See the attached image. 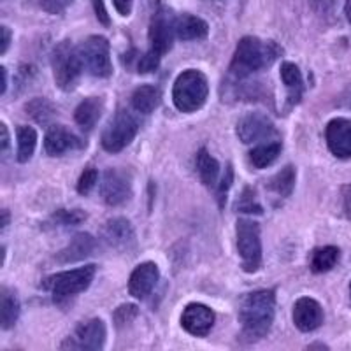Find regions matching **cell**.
<instances>
[{"instance_id": "obj_34", "label": "cell", "mask_w": 351, "mask_h": 351, "mask_svg": "<svg viewBox=\"0 0 351 351\" xmlns=\"http://www.w3.org/2000/svg\"><path fill=\"white\" fill-rule=\"evenodd\" d=\"M160 60H162V55H158L156 51L149 49V51L144 53L143 56L137 58V71L141 74H149V72H155L158 69Z\"/></svg>"}, {"instance_id": "obj_10", "label": "cell", "mask_w": 351, "mask_h": 351, "mask_svg": "<svg viewBox=\"0 0 351 351\" xmlns=\"http://www.w3.org/2000/svg\"><path fill=\"white\" fill-rule=\"evenodd\" d=\"M149 43L153 51L164 56L172 48L176 37V16L167 8H158L149 23Z\"/></svg>"}, {"instance_id": "obj_5", "label": "cell", "mask_w": 351, "mask_h": 351, "mask_svg": "<svg viewBox=\"0 0 351 351\" xmlns=\"http://www.w3.org/2000/svg\"><path fill=\"white\" fill-rule=\"evenodd\" d=\"M51 67L53 74H55L56 86L64 90V92L74 90V86H76L77 80L81 76V72L84 69L80 51L67 39L56 44L55 49H53Z\"/></svg>"}, {"instance_id": "obj_3", "label": "cell", "mask_w": 351, "mask_h": 351, "mask_svg": "<svg viewBox=\"0 0 351 351\" xmlns=\"http://www.w3.org/2000/svg\"><path fill=\"white\" fill-rule=\"evenodd\" d=\"M209 97L208 77L197 69L181 72L172 88V100L181 112H195L206 104Z\"/></svg>"}, {"instance_id": "obj_24", "label": "cell", "mask_w": 351, "mask_h": 351, "mask_svg": "<svg viewBox=\"0 0 351 351\" xmlns=\"http://www.w3.org/2000/svg\"><path fill=\"white\" fill-rule=\"evenodd\" d=\"M20 318V300L16 293L9 290L8 287H2L0 290V327L9 330L14 327Z\"/></svg>"}, {"instance_id": "obj_41", "label": "cell", "mask_w": 351, "mask_h": 351, "mask_svg": "<svg viewBox=\"0 0 351 351\" xmlns=\"http://www.w3.org/2000/svg\"><path fill=\"white\" fill-rule=\"evenodd\" d=\"M0 32H2V48H0V53L5 55L9 49V44H11V30H9L5 25H2V27H0Z\"/></svg>"}, {"instance_id": "obj_20", "label": "cell", "mask_w": 351, "mask_h": 351, "mask_svg": "<svg viewBox=\"0 0 351 351\" xmlns=\"http://www.w3.org/2000/svg\"><path fill=\"white\" fill-rule=\"evenodd\" d=\"M104 112V100L100 97H88L74 111V120L83 130H92Z\"/></svg>"}, {"instance_id": "obj_2", "label": "cell", "mask_w": 351, "mask_h": 351, "mask_svg": "<svg viewBox=\"0 0 351 351\" xmlns=\"http://www.w3.org/2000/svg\"><path fill=\"white\" fill-rule=\"evenodd\" d=\"M281 53L283 48L274 40H262L258 37L246 36L237 43L228 71L236 80H246L247 76L274 64Z\"/></svg>"}, {"instance_id": "obj_11", "label": "cell", "mask_w": 351, "mask_h": 351, "mask_svg": "<svg viewBox=\"0 0 351 351\" xmlns=\"http://www.w3.org/2000/svg\"><path fill=\"white\" fill-rule=\"evenodd\" d=\"M237 137L244 144L262 143V141L278 137V128L262 112H247L237 121Z\"/></svg>"}, {"instance_id": "obj_44", "label": "cell", "mask_w": 351, "mask_h": 351, "mask_svg": "<svg viewBox=\"0 0 351 351\" xmlns=\"http://www.w3.org/2000/svg\"><path fill=\"white\" fill-rule=\"evenodd\" d=\"M0 71H2V93H5V90H8V69L2 67Z\"/></svg>"}, {"instance_id": "obj_40", "label": "cell", "mask_w": 351, "mask_h": 351, "mask_svg": "<svg viewBox=\"0 0 351 351\" xmlns=\"http://www.w3.org/2000/svg\"><path fill=\"white\" fill-rule=\"evenodd\" d=\"M93 5H95L97 18H99V20L102 21L104 25L111 23V21H109V16H108V11H106V8H104V0H93Z\"/></svg>"}, {"instance_id": "obj_26", "label": "cell", "mask_w": 351, "mask_h": 351, "mask_svg": "<svg viewBox=\"0 0 351 351\" xmlns=\"http://www.w3.org/2000/svg\"><path fill=\"white\" fill-rule=\"evenodd\" d=\"M341 258L339 247L335 246H324L316 247L315 252L311 253V263L309 267L315 274H322V272H328L337 265Z\"/></svg>"}, {"instance_id": "obj_9", "label": "cell", "mask_w": 351, "mask_h": 351, "mask_svg": "<svg viewBox=\"0 0 351 351\" xmlns=\"http://www.w3.org/2000/svg\"><path fill=\"white\" fill-rule=\"evenodd\" d=\"M106 335L108 330L102 319H88L84 324L77 325L76 330L60 344V348L62 350H102L106 344Z\"/></svg>"}, {"instance_id": "obj_22", "label": "cell", "mask_w": 351, "mask_h": 351, "mask_svg": "<svg viewBox=\"0 0 351 351\" xmlns=\"http://www.w3.org/2000/svg\"><path fill=\"white\" fill-rule=\"evenodd\" d=\"M209 34L208 23L202 18L192 14H181L176 18V37L181 40L206 39Z\"/></svg>"}, {"instance_id": "obj_35", "label": "cell", "mask_w": 351, "mask_h": 351, "mask_svg": "<svg viewBox=\"0 0 351 351\" xmlns=\"http://www.w3.org/2000/svg\"><path fill=\"white\" fill-rule=\"evenodd\" d=\"M97 181H99V171L93 167L84 169L80 181H77V192H80L81 195H86V193H90L93 188H95Z\"/></svg>"}, {"instance_id": "obj_39", "label": "cell", "mask_w": 351, "mask_h": 351, "mask_svg": "<svg viewBox=\"0 0 351 351\" xmlns=\"http://www.w3.org/2000/svg\"><path fill=\"white\" fill-rule=\"evenodd\" d=\"M112 4H114L116 11L120 12L121 16H128L132 12V4H134V0H112Z\"/></svg>"}, {"instance_id": "obj_12", "label": "cell", "mask_w": 351, "mask_h": 351, "mask_svg": "<svg viewBox=\"0 0 351 351\" xmlns=\"http://www.w3.org/2000/svg\"><path fill=\"white\" fill-rule=\"evenodd\" d=\"M100 195L104 202L112 208L123 206L128 202L132 197V183L125 172L109 169L102 176V183H100Z\"/></svg>"}, {"instance_id": "obj_13", "label": "cell", "mask_w": 351, "mask_h": 351, "mask_svg": "<svg viewBox=\"0 0 351 351\" xmlns=\"http://www.w3.org/2000/svg\"><path fill=\"white\" fill-rule=\"evenodd\" d=\"M215 313L211 307L204 306V304L193 302L184 307L183 315H181V325L188 334L204 337L211 332L215 325Z\"/></svg>"}, {"instance_id": "obj_8", "label": "cell", "mask_w": 351, "mask_h": 351, "mask_svg": "<svg viewBox=\"0 0 351 351\" xmlns=\"http://www.w3.org/2000/svg\"><path fill=\"white\" fill-rule=\"evenodd\" d=\"M137 130L139 123L136 118L125 109H120L102 134V148L109 153H120L134 141Z\"/></svg>"}, {"instance_id": "obj_15", "label": "cell", "mask_w": 351, "mask_h": 351, "mask_svg": "<svg viewBox=\"0 0 351 351\" xmlns=\"http://www.w3.org/2000/svg\"><path fill=\"white\" fill-rule=\"evenodd\" d=\"M102 239L109 247L120 250V252H130L136 246V232L128 219L112 218L104 225Z\"/></svg>"}, {"instance_id": "obj_45", "label": "cell", "mask_w": 351, "mask_h": 351, "mask_svg": "<svg viewBox=\"0 0 351 351\" xmlns=\"http://www.w3.org/2000/svg\"><path fill=\"white\" fill-rule=\"evenodd\" d=\"M8 227H9V211L8 209H4V211H2V232H4Z\"/></svg>"}, {"instance_id": "obj_19", "label": "cell", "mask_w": 351, "mask_h": 351, "mask_svg": "<svg viewBox=\"0 0 351 351\" xmlns=\"http://www.w3.org/2000/svg\"><path fill=\"white\" fill-rule=\"evenodd\" d=\"M95 246H97L95 237L90 236V234H84L83 232V234L74 236V239H72L60 253H56V260H58L60 263L80 262V260L92 255Z\"/></svg>"}, {"instance_id": "obj_28", "label": "cell", "mask_w": 351, "mask_h": 351, "mask_svg": "<svg viewBox=\"0 0 351 351\" xmlns=\"http://www.w3.org/2000/svg\"><path fill=\"white\" fill-rule=\"evenodd\" d=\"M18 137V153L16 160L20 164H27L28 160L32 158L34 152H36L37 146V132L36 128L27 127V125H21L16 130Z\"/></svg>"}, {"instance_id": "obj_30", "label": "cell", "mask_w": 351, "mask_h": 351, "mask_svg": "<svg viewBox=\"0 0 351 351\" xmlns=\"http://www.w3.org/2000/svg\"><path fill=\"white\" fill-rule=\"evenodd\" d=\"M84 219H86V213L81 211V209H58V211H55L49 216L44 227H74V225L83 223Z\"/></svg>"}, {"instance_id": "obj_14", "label": "cell", "mask_w": 351, "mask_h": 351, "mask_svg": "<svg viewBox=\"0 0 351 351\" xmlns=\"http://www.w3.org/2000/svg\"><path fill=\"white\" fill-rule=\"evenodd\" d=\"M325 139L332 155L337 158H351V120L335 118L328 121Z\"/></svg>"}, {"instance_id": "obj_1", "label": "cell", "mask_w": 351, "mask_h": 351, "mask_svg": "<svg viewBox=\"0 0 351 351\" xmlns=\"http://www.w3.org/2000/svg\"><path fill=\"white\" fill-rule=\"evenodd\" d=\"M276 315L274 290H256L246 293L239 306V322L243 337L250 343L258 341L271 332Z\"/></svg>"}, {"instance_id": "obj_32", "label": "cell", "mask_w": 351, "mask_h": 351, "mask_svg": "<svg viewBox=\"0 0 351 351\" xmlns=\"http://www.w3.org/2000/svg\"><path fill=\"white\" fill-rule=\"evenodd\" d=\"M237 211L241 213H253V215H262L263 209L262 206L258 204V200H256V195H255V190L250 186H246L243 190V195H241V199L237 200Z\"/></svg>"}, {"instance_id": "obj_7", "label": "cell", "mask_w": 351, "mask_h": 351, "mask_svg": "<svg viewBox=\"0 0 351 351\" xmlns=\"http://www.w3.org/2000/svg\"><path fill=\"white\" fill-rule=\"evenodd\" d=\"M83 67L95 77H109L112 74L109 40L102 36H90L77 46Z\"/></svg>"}, {"instance_id": "obj_27", "label": "cell", "mask_w": 351, "mask_h": 351, "mask_svg": "<svg viewBox=\"0 0 351 351\" xmlns=\"http://www.w3.org/2000/svg\"><path fill=\"white\" fill-rule=\"evenodd\" d=\"M281 149H283V144H281L280 141H271V143L258 144V146L253 148L252 153H250V160H252V164L255 165L256 169H265L280 158Z\"/></svg>"}, {"instance_id": "obj_48", "label": "cell", "mask_w": 351, "mask_h": 351, "mask_svg": "<svg viewBox=\"0 0 351 351\" xmlns=\"http://www.w3.org/2000/svg\"><path fill=\"white\" fill-rule=\"evenodd\" d=\"M350 300H351V283H350Z\"/></svg>"}, {"instance_id": "obj_29", "label": "cell", "mask_w": 351, "mask_h": 351, "mask_svg": "<svg viewBox=\"0 0 351 351\" xmlns=\"http://www.w3.org/2000/svg\"><path fill=\"white\" fill-rule=\"evenodd\" d=\"M295 180H297L295 167L287 165V167L281 169L278 174L272 176L271 180H269L267 186L269 190H272V192L276 193V195L290 197L291 192H293V188H295Z\"/></svg>"}, {"instance_id": "obj_47", "label": "cell", "mask_w": 351, "mask_h": 351, "mask_svg": "<svg viewBox=\"0 0 351 351\" xmlns=\"http://www.w3.org/2000/svg\"><path fill=\"white\" fill-rule=\"evenodd\" d=\"M313 348H324V350H327V346H325V344H319V343L311 344V346H309V350H313Z\"/></svg>"}, {"instance_id": "obj_43", "label": "cell", "mask_w": 351, "mask_h": 351, "mask_svg": "<svg viewBox=\"0 0 351 351\" xmlns=\"http://www.w3.org/2000/svg\"><path fill=\"white\" fill-rule=\"evenodd\" d=\"M313 5H315V9L318 12H324V14L330 12V8H327V5H325V0H313Z\"/></svg>"}, {"instance_id": "obj_31", "label": "cell", "mask_w": 351, "mask_h": 351, "mask_svg": "<svg viewBox=\"0 0 351 351\" xmlns=\"http://www.w3.org/2000/svg\"><path fill=\"white\" fill-rule=\"evenodd\" d=\"M25 111H27L28 116H32L34 120L40 125L49 123L53 116H55V108L49 100L46 99H34L30 100L27 106H25Z\"/></svg>"}, {"instance_id": "obj_25", "label": "cell", "mask_w": 351, "mask_h": 351, "mask_svg": "<svg viewBox=\"0 0 351 351\" xmlns=\"http://www.w3.org/2000/svg\"><path fill=\"white\" fill-rule=\"evenodd\" d=\"M195 167L199 172V178L208 188L218 186L219 180V164L215 156L209 155L206 148H200L195 158Z\"/></svg>"}, {"instance_id": "obj_16", "label": "cell", "mask_w": 351, "mask_h": 351, "mask_svg": "<svg viewBox=\"0 0 351 351\" xmlns=\"http://www.w3.org/2000/svg\"><path fill=\"white\" fill-rule=\"evenodd\" d=\"M160 280L158 265L155 262H144L137 265L128 280V291L136 299H146Z\"/></svg>"}, {"instance_id": "obj_6", "label": "cell", "mask_w": 351, "mask_h": 351, "mask_svg": "<svg viewBox=\"0 0 351 351\" xmlns=\"http://www.w3.org/2000/svg\"><path fill=\"white\" fill-rule=\"evenodd\" d=\"M236 236L243 269L246 272H256L262 267V239L258 223L253 219L241 218L237 221Z\"/></svg>"}, {"instance_id": "obj_46", "label": "cell", "mask_w": 351, "mask_h": 351, "mask_svg": "<svg viewBox=\"0 0 351 351\" xmlns=\"http://www.w3.org/2000/svg\"><path fill=\"white\" fill-rule=\"evenodd\" d=\"M344 12H346V18L351 25V0H346V5H344Z\"/></svg>"}, {"instance_id": "obj_4", "label": "cell", "mask_w": 351, "mask_h": 351, "mask_svg": "<svg viewBox=\"0 0 351 351\" xmlns=\"http://www.w3.org/2000/svg\"><path fill=\"white\" fill-rule=\"evenodd\" d=\"M95 265H84L80 269H72V271L56 272V274L46 278L43 283L44 290L51 291L53 300L56 304H62L69 300L71 297H76L77 293H83L92 285L95 278Z\"/></svg>"}, {"instance_id": "obj_36", "label": "cell", "mask_w": 351, "mask_h": 351, "mask_svg": "<svg viewBox=\"0 0 351 351\" xmlns=\"http://www.w3.org/2000/svg\"><path fill=\"white\" fill-rule=\"evenodd\" d=\"M232 181H234V171H232V165H227L225 174L221 176V180L216 186V199L219 202V208H225V200H227V193L232 186Z\"/></svg>"}, {"instance_id": "obj_23", "label": "cell", "mask_w": 351, "mask_h": 351, "mask_svg": "<svg viewBox=\"0 0 351 351\" xmlns=\"http://www.w3.org/2000/svg\"><path fill=\"white\" fill-rule=\"evenodd\" d=\"M132 108L136 109L141 114H149L155 111L162 102V92L155 84H143V86L136 88L132 93Z\"/></svg>"}, {"instance_id": "obj_37", "label": "cell", "mask_w": 351, "mask_h": 351, "mask_svg": "<svg viewBox=\"0 0 351 351\" xmlns=\"http://www.w3.org/2000/svg\"><path fill=\"white\" fill-rule=\"evenodd\" d=\"M74 0H37V4L48 14H62Z\"/></svg>"}, {"instance_id": "obj_17", "label": "cell", "mask_w": 351, "mask_h": 351, "mask_svg": "<svg viewBox=\"0 0 351 351\" xmlns=\"http://www.w3.org/2000/svg\"><path fill=\"white\" fill-rule=\"evenodd\" d=\"M84 146H86L84 141H81L62 125H53L44 137V149L49 156H60L71 149H83Z\"/></svg>"}, {"instance_id": "obj_42", "label": "cell", "mask_w": 351, "mask_h": 351, "mask_svg": "<svg viewBox=\"0 0 351 351\" xmlns=\"http://www.w3.org/2000/svg\"><path fill=\"white\" fill-rule=\"evenodd\" d=\"M0 130H2V153L8 152L9 148V132H8V125L0 123Z\"/></svg>"}, {"instance_id": "obj_21", "label": "cell", "mask_w": 351, "mask_h": 351, "mask_svg": "<svg viewBox=\"0 0 351 351\" xmlns=\"http://www.w3.org/2000/svg\"><path fill=\"white\" fill-rule=\"evenodd\" d=\"M281 80L287 86L288 106H297L304 95V77L300 69L291 62L281 64Z\"/></svg>"}, {"instance_id": "obj_18", "label": "cell", "mask_w": 351, "mask_h": 351, "mask_svg": "<svg viewBox=\"0 0 351 351\" xmlns=\"http://www.w3.org/2000/svg\"><path fill=\"white\" fill-rule=\"evenodd\" d=\"M293 324L300 332H313L324 324V309L315 299L302 297L293 306Z\"/></svg>"}, {"instance_id": "obj_38", "label": "cell", "mask_w": 351, "mask_h": 351, "mask_svg": "<svg viewBox=\"0 0 351 351\" xmlns=\"http://www.w3.org/2000/svg\"><path fill=\"white\" fill-rule=\"evenodd\" d=\"M341 195H343V211L346 215L348 219H351V183L343 186L341 190Z\"/></svg>"}, {"instance_id": "obj_33", "label": "cell", "mask_w": 351, "mask_h": 351, "mask_svg": "<svg viewBox=\"0 0 351 351\" xmlns=\"http://www.w3.org/2000/svg\"><path fill=\"white\" fill-rule=\"evenodd\" d=\"M139 315V309H137L136 304H123L114 311L112 315V319H114L116 327H125L127 324H132L134 319Z\"/></svg>"}]
</instances>
